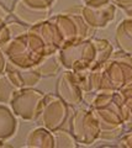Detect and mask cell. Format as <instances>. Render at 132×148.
I'll list each match as a JSON object with an SVG mask.
<instances>
[{"mask_svg":"<svg viewBox=\"0 0 132 148\" xmlns=\"http://www.w3.org/2000/svg\"><path fill=\"white\" fill-rule=\"evenodd\" d=\"M68 115V106L60 96L46 95L43 100V106L40 112L38 120L44 128L54 131L61 128Z\"/></svg>","mask_w":132,"mask_h":148,"instance_id":"3","label":"cell"},{"mask_svg":"<svg viewBox=\"0 0 132 148\" xmlns=\"http://www.w3.org/2000/svg\"><path fill=\"white\" fill-rule=\"evenodd\" d=\"M54 137V147H75V141L69 133L62 128L52 131Z\"/></svg>","mask_w":132,"mask_h":148,"instance_id":"9","label":"cell"},{"mask_svg":"<svg viewBox=\"0 0 132 148\" xmlns=\"http://www.w3.org/2000/svg\"><path fill=\"white\" fill-rule=\"evenodd\" d=\"M1 48L8 56L9 63L20 68L36 67L47 56L56 53L32 29L10 40Z\"/></svg>","mask_w":132,"mask_h":148,"instance_id":"1","label":"cell"},{"mask_svg":"<svg viewBox=\"0 0 132 148\" xmlns=\"http://www.w3.org/2000/svg\"><path fill=\"white\" fill-rule=\"evenodd\" d=\"M17 88L8 79V77L0 75V103H10Z\"/></svg>","mask_w":132,"mask_h":148,"instance_id":"8","label":"cell"},{"mask_svg":"<svg viewBox=\"0 0 132 148\" xmlns=\"http://www.w3.org/2000/svg\"><path fill=\"white\" fill-rule=\"evenodd\" d=\"M44 95L38 90L22 88L17 89L10 101L11 108L17 116L27 121L37 120L43 106Z\"/></svg>","mask_w":132,"mask_h":148,"instance_id":"2","label":"cell"},{"mask_svg":"<svg viewBox=\"0 0 132 148\" xmlns=\"http://www.w3.org/2000/svg\"><path fill=\"white\" fill-rule=\"evenodd\" d=\"M16 120L12 116L11 111L5 106L0 105V138H9L15 135L16 131Z\"/></svg>","mask_w":132,"mask_h":148,"instance_id":"6","label":"cell"},{"mask_svg":"<svg viewBox=\"0 0 132 148\" xmlns=\"http://www.w3.org/2000/svg\"><path fill=\"white\" fill-rule=\"evenodd\" d=\"M60 66L61 63L57 53H53L51 56H47L38 66H36V69L40 72L41 77H53L57 74Z\"/></svg>","mask_w":132,"mask_h":148,"instance_id":"7","label":"cell"},{"mask_svg":"<svg viewBox=\"0 0 132 148\" xmlns=\"http://www.w3.org/2000/svg\"><path fill=\"white\" fill-rule=\"evenodd\" d=\"M81 80L78 72H66L63 73L57 85L58 96L68 105H75L80 101V88Z\"/></svg>","mask_w":132,"mask_h":148,"instance_id":"4","label":"cell"},{"mask_svg":"<svg viewBox=\"0 0 132 148\" xmlns=\"http://www.w3.org/2000/svg\"><path fill=\"white\" fill-rule=\"evenodd\" d=\"M26 143L27 147H54V137L52 131L37 127L29 133Z\"/></svg>","mask_w":132,"mask_h":148,"instance_id":"5","label":"cell"}]
</instances>
